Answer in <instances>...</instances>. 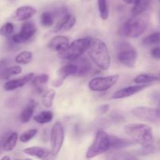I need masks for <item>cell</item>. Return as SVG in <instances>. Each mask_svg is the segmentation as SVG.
<instances>
[{"label": "cell", "instance_id": "6da1fadb", "mask_svg": "<svg viewBox=\"0 0 160 160\" xmlns=\"http://www.w3.org/2000/svg\"><path fill=\"white\" fill-rule=\"evenodd\" d=\"M88 51L92 60L98 68L103 70L109 68L111 63L110 53L104 41L99 38L91 39Z\"/></svg>", "mask_w": 160, "mask_h": 160}, {"label": "cell", "instance_id": "7a4b0ae2", "mask_svg": "<svg viewBox=\"0 0 160 160\" xmlns=\"http://www.w3.org/2000/svg\"><path fill=\"white\" fill-rule=\"evenodd\" d=\"M125 133L131 138L136 144L142 147L152 146L154 142L152 128L146 123H129L125 125Z\"/></svg>", "mask_w": 160, "mask_h": 160}, {"label": "cell", "instance_id": "3957f363", "mask_svg": "<svg viewBox=\"0 0 160 160\" xmlns=\"http://www.w3.org/2000/svg\"><path fill=\"white\" fill-rule=\"evenodd\" d=\"M149 23V17L147 14L142 13L133 15L123 25L122 31L125 36L132 38L139 37L145 33Z\"/></svg>", "mask_w": 160, "mask_h": 160}, {"label": "cell", "instance_id": "277c9868", "mask_svg": "<svg viewBox=\"0 0 160 160\" xmlns=\"http://www.w3.org/2000/svg\"><path fill=\"white\" fill-rule=\"evenodd\" d=\"M91 39L88 38H78L73 41L63 51L59 52L58 56L60 59L74 61L81 57L83 54L88 49Z\"/></svg>", "mask_w": 160, "mask_h": 160}, {"label": "cell", "instance_id": "5b68a950", "mask_svg": "<svg viewBox=\"0 0 160 160\" xmlns=\"http://www.w3.org/2000/svg\"><path fill=\"white\" fill-rule=\"evenodd\" d=\"M110 149V138L106 132L100 130L97 132L95 140L86 152L87 159H92Z\"/></svg>", "mask_w": 160, "mask_h": 160}, {"label": "cell", "instance_id": "8992f818", "mask_svg": "<svg viewBox=\"0 0 160 160\" xmlns=\"http://www.w3.org/2000/svg\"><path fill=\"white\" fill-rule=\"evenodd\" d=\"M118 74L110 75L106 77H97L88 82V88L92 92H106L113 87L119 81Z\"/></svg>", "mask_w": 160, "mask_h": 160}, {"label": "cell", "instance_id": "52a82bcc", "mask_svg": "<svg viewBox=\"0 0 160 160\" xmlns=\"http://www.w3.org/2000/svg\"><path fill=\"white\" fill-rule=\"evenodd\" d=\"M138 52L130 44L122 43L119 45L117 59L123 65L133 68L137 62Z\"/></svg>", "mask_w": 160, "mask_h": 160}, {"label": "cell", "instance_id": "ba28073f", "mask_svg": "<svg viewBox=\"0 0 160 160\" xmlns=\"http://www.w3.org/2000/svg\"><path fill=\"white\" fill-rule=\"evenodd\" d=\"M65 133L63 126L60 122H56L53 125L50 134V144H51V152L53 156L59 154L63 145Z\"/></svg>", "mask_w": 160, "mask_h": 160}, {"label": "cell", "instance_id": "9c48e42d", "mask_svg": "<svg viewBox=\"0 0 160 160\" xmlns=\"http://www.w3.org/2000/svg\"><path fill=\"white\" fill-rule=\"evenodd\" d=\"M131 113L139 120L147 123H159L160 122V109L139 106L131 110Z\"/></svg>", "mask_w": 160, "mask_h": 160}, {"label": "cell", "instance_id": "30bf717a", "mask_svg": "<svg viewBox=\"0 0 160 160\" xmlns=\"http://www.w3.org/2000/svg\"><path fill=\"white\" fill-rule=\"evenodd\" d=\"M36 32H37V27L34 22L25 21L22 24L20 32L12 36L11 42L13 44L25 43L31 40Z\"/></svg>", "mask_w": 160, "mask_h": 160}, {"label": "cell", "instance_id": "8fae6325", "mask_svg": "<svg viewBox=\"0 0 160 160\" xmlns=\"http://www.w3.org/2000/svg\"><path fill=\"white\" fill-rule=\"evenodd\" d=\"M77 70L78 67L76 64H67L60 67L57 70V78L52 81V85L56 88L60 87L67 77L76 74Z\"/></svg>", "mask_w": 160, "mask_h": 160}, {"label": "cell", "instance_id": "7c38bea8", "mask_svg": "<svg viewBox=\"0 0 160 160\" xmlns=\"http://www.w3.org/2000/svg\"><path fill=\"white\" fill-rule=\"evenodd\" d=\"M149 84H138L137 85H131L123 88L117 91L112 95V98L113 99H122V98H128V97L132 96V95L143 91L144 89L150 86Z\"/></svg>", "mask_w": 160, "mask_h": 160}, {"label": "cell", "instance_id": "4fadbf2b", "mask_svg": "<svg viewBox=\"0 0 160 160\" xmlns=\"http://www.w3.org/2000/svg\"><path fill=\"white\" fill-rule=\"evenodd\" d=\"M75 23H76V17L67 12L65 15L62 16L60 20L58 21V23H56V26L53 28L52 32L57 33L59 31H68L74 26Z\"/></svg>", "mask_w": 160, "mask_h": 160}, {"label": "cell", "instance_id": "5bb4252c", "mask_svg": "<svg viewBox=\"0 0 160 160\" xmlns=\"http://www.w3.org/2000/svg\"><path fill=\"white\" fill-rule=\"evenodd\" d=\"M34 77V73H28V74L25 75V76L22 77V78L10 80V81H8L7 82L5 83L3 88H4V89L6 91L16 90V89L20 88H22L24 85H26L28 83H29L30 81H32Z\"/></svg>", "mask_w": 160, "mask_h": 160}, {"label": "cell", "instance_id": "9a60e30c", "mask_svg": "<svg viewBox=\"0 0 160 160\" xmlns=\"http://www.w3.org/2000/svg\"><path fill=\"white\" fill-rule=\"evenodd\" d=\"M37 13L35 8L31 6H22L17 8L14 13V19L17 21H27Z\"/></svg>", "mask_w": 160, "mask_h": 160}, {"label": "cell", "instance_id": "2e32d148", "mask_svg": "<svg viewBox=\"0 0 160 160\" xmlns=\"http://www.w3.org/2000/svg\"><path fill=\"white\" fill-rule=\"evenodd\" d=\"M70 45L69 43V38L66 36L57 35L49 41L48 44V47L49 49L54 52H57L58 53L63 51Z\"/></svg>", "mask_w": 160, "mask_h": 160}, {"label": "cell", "instance_id": "e0dca14e", "mask_svg": "<svg viewBox=\"0 0 160 160\" xmlns=\"http://www.w3.org/2000/svg\"><path fill=\"white\" fill-rule=\"evenodd\" d=\"M23 152L28 156H34V157L38 158V159H48L50 155L52 154V152H49L46 148H41V147L38 146L29 147V148L23 149Z\"/></svg>", "mask_w": 160, "mask_h": 160}, {"label": "cell", "instance_id": "ac0fdd59", "mask_svg": "<svg viewBox=\"0 0 160 160\" xmlns=\"http://www.w3.org/2000/svg\"><path fill=\"white\" fill-rule=\"evenodd\" d=\"M109 138H110V148L112 150H119L121 148H128L136 144L135 142L133 140L120 138L114 135L109 136Z\"/></svg>", "mask_w": 160, "mask_h": 160}, {"label": "cell", "instance_id": "d6986e66", "mask_svg": "<svg viewBox=\"0 0 160 160\" xmlns=\"http://www.w3.org/2000/svg\"><path fill=\"white\" fill-rule=\"evenodd\" d=\"M76 62L77 67H78V70H77L76 76L78 77H84L86 76L92 70V65L90 62L88 61V59H78L74 60Z\"/></svg>", "mask_w": 160, "mask_h": 160}, {"label": "cell", "instance_id": "ffe728a7", "mask_svg": "<svg viewBox=\"0 0 160 160\" xmlns=\"http://www.w3.org/2000/svg\"><path fill=\"white\" fill-rule=\"evenodd\" d=\"M35 106V102H34V100H31L30 102L28 104V106L22 110L21 113H20V121H21V123H27L28 122L30 121L31 118L32 117L33 114H34Z\"/></svg>", "mask_w": 160, "mask_h": 160}, {"label": "cell", "instance_id": "44dd1931", "mask_svg": "<svg viewBox=\"0 0 160 160\" xmlns=\"http://www.w3.org/2000/svg\"><path fill=\"white\" fill-rule=\"evenodd\" d=\"M150 0H135L132 8V15H139L145 12L149 6Z\"/></svg>", "mask_w": 160, "mask_h": 160}, {"label": "cell", "instance_id": "7402d4cb", "mask_svg": "<svg viewBox=\"0 0 160 160\" xmlns=\"http://www.w3.org/2000/svg\"><path fill=\"white\" fill-rule=\"evenodd\" d=\"M54 114L51 111H43L34 117V121L39 124H45L52 120Z\"/></svg>", "mask_w": 160, "mask_h": 160}, {"label": "cell", "instance_id": "603a6c76", "mask_svg": "<svg viewBox=\"0 0 160 160\" xmlns=\"http://www.w3.org/2000/svg\"><path fill=\"white\" fill-rule=\"evenodd\" d=\"M22 73V68L20 66H12V67L6 68L0 73V79L8 80L12 76L20 74Z\"/></svg>", "mask_w": 160, "mask_h": 160}, {"label": "cell", "instance_id": "cb8c5ba5", "mask_svg": "<svg viewBox=\"0 0 160 160\" xmlns=\"http://www.w3.org/2000/svg\"><path fill=\"white\" fill-rule=\"evenodd\" d=\"M19 135L17 132H11L5 142L3 150L5 152H10L13 150L18 141Z\"/></svg>", "mask_w": 160, "mask_h": 160}, {"label": "cell", "instance_id": "d4e9b609", "mask_svg": "<svg viewBox=\"0 0 160 160\" xmlns=\"http://www.w3.org/2000/svg\"><path fill=\"white\" fill-rule=\"evenodd\" d=\"M160 81V78L153 76V75L147 74V73H142L138 75L134 79V81L136 84H151L154 81Z\"/></svg>", "mask_w": 160, "mask_h": 160}, {"label": "cell", "instance_id": "484cf974", "mask_svg": "<svg viewBox=\"0 0 160 160\" xmlns=\"http://www.w3.org/2000/svg\"><path fill=\"white\" fill-rule=\"evenodd\" d=\"M48 80H49V76L46 73H42L37 77H34L31 82H32L33 85L37 88V90L41 92L42 91V85L46 84Z\"/></svg>", "mask_w": 160, "mask_h": 160}, {"label": "cell", "instance_id": "4316f807", "mask_svg": "<svg viewBox=\"0 0 160 160\" xmlns=\"http://www.w3.org/2000/svg\"><path fill=\"white\" fill-rule=\"evenodd\" d=\"M55 22V14L49 11L43 12L41 15V23L43 27L49 28L54 24Z\"/></svg>", "mask_w": 160, "mask_h": 160}, {"label": "cell", "instance_id": "83f0119b", "mask_svg": "<svg viewBox=\"0 0 160 160\" xmlns=\"http://www.w3.org/2000/svg\"><path fill=\"white\" fill-rule=\"evenodd\" d=\"M33 59V54L30 51L21 52L15 58V62L21 65H26L31 62Z\"/></svg>", "mask_w": 160, "mask_h": 160}, {"label": "cell", "instance_id": "f1b7e54d", "mask_svg": "<svg viewBox=\"0 0 160 160\" xmlns=\"http://www.w3.org/2000/svg\"><path fill=\"white\" fill-rule=\"evenodd\" d=\"M55 96H56V92L53 89H49L45 92L42 96V102L45 107L50 108L52 106L53 100H54Z\"/></svg>", "mask_w": 160, "mask_h": 160}, {"label": "cell", "instance_id": "f546056e", "mask_svg": "<svg viewBox=\"0 0 160 160\" xmlns=\"http://www.w3.org/2000/svg\"><path fill=\"white\" fill-rule=\"evenodd\" d=\"M97 1H98V9L100 17L102 20H106L109 17L107 0H97Z\"/></svg>", "mask_w": 160, "mask_h": 160}, {"label": "cell", "instance_id": "4dcf8cb0", "mask_svg": "<svg viewBox=\"0 0 160 160\" xmlns=\"http://www.w3.org/2000/svg\"><path fill=\"white\" fill-rule=\"evenodd\" d=\"M160 43V32H154L144 38L142 44L144 45H153Z\"/></svg>", "mask_w": 160, "mask_h": 160}, {"label": "cell", "instance_id": "1f68e13d", "mask_svg": "<svg viewBox=\"0 0 160 160\" xmlns=\"http://www.w3.org/2000/svg\"><path fill=\"white\" fill-rule=\"evenodd\" d=\"M37 133H38L37 129H34V128H33V129H30L28 130V131L23 132V134L20 136L19 140H20V142H22V143H28L29 141H31V139H32L37 134Z\"/></svg>", "mask_w": 160, "mask_h": 160}, {"label": "cell", "instance_id": "d6a6232c", "mask_svg": "<svg viewBox=\"0 0 160 160\" xmlns=\"http://www.w3.org/2000/svg\"><path fill=\"white\" fill-rule=\"evenodd\" d=\"M14 31V25L12 23H4L2 26L0 28V35L4 36V37H8L11 35Z\"/></svg>", "mask_w": 160, "mask_h": 160}, {"label": "cell", "instance_id": "836d02e7", "mask_svg": "<svg viewBox=\"0 0 160 160\" xmlns=\"http://www.w3.org/2000/svg\"><path fill=\"white\" fill-rule=\"evenodd\" d=\"M117 156H111V159H136V156H132V155H129L128 153H117Z\"/></svg>", "mask_w": 160, "mask_h": 160}, {"label": "cell", "instance_id": "e575fe53", "mask_svg": "<svg viewBox=\"0 0 160 160\" xmlns=\"http://www.w3.org/2000/svg\"><path fill=\"white\" fill-rule=\"evenodd\" d=\"M109 108H110V106L109 104H103L98 106L97 109V112L100 115H104L109 110Z\"/></svg>", "mask_w": 160, "mask_h": 160}, {"label": "cell", "instance_id": "d590c367", "mask_svg": "<svg viewBox=\"0 0 160 160\" xmlns=\"http://www.w3.org/2000/svg\"><path fill=\"white\" fill-rule=\"evenodd\" d=\"M10 133L11 132L5 133V134H2V135L1 136V138H0V154L4 151V150H3V147H4L5 142H6V139H7V138L9 137V135L10 134Z\"/></svg>", "mask_w": 160, "mask_h": 160}, {"label": "cell", "instance_id": "8d00e7d4", "mask_svg": "<svg viewBox=\"0 0 160 160\" xmlns=\"http://www.w3.org/2000/svg\"><path fill=\"white\" fill-rule=\"evenodd\" d=\"M151 56L154 59H160V46L155 47L151 50Z\"/></svg>", "mask_w": 160, "mask_h": 160}, {"label": "cell", "instance_id": "74e56055", "mask_svg": "<svg viewBox=\"0 0 160 160\" xmlns=\"http://www.w3.org/2000/svg\"><path fill=\"white\" fill-rule=\"evenodd\" d=\"M7 64L8 62L6 59H1V60H0V73L6 68Z\"/></svg>", "mask_w": 160, "mask_h": 160}, {"label": "cell", "instance_id": "f35d334b", "mask_svg": "<svg viewBox=\"0 0 160 160\" xmlns=\"http://www.w3.org/2000/svg\"><path fill=\"white\" fill-rule=\"evenodd\" d=\"M123 2L127 4H134L135 0H123Z\"/></svg>", "mask_w": 160, "mask_h": 160}, {"label": "cell", "instance_id": "ab89813d", "mask_svg": "<svg viewBox=\"0 0 160 160\" xmlns=\"http://www.w3.org/2000/svg\"><path fill=\"white\" fill-rule=\"evenodd\" d=\"M2 159H10V158L9 156H4V157L2 158Z\"/></svg>", "mask_w": 160, "mask_h": 160}, {"label": "cell", "instance_id": "60d3db41", "mask_svg": "<svg viewBox=\"0 0 160 160\" xmlns=\"http://www.w3.org/2000/svg\"><path fill=\"white\" fill-rule=\"evenodd\" d=\"M159 108L160 109V101H159Z\"/></svg>", "mask_w": 160, "mask_h": 160}, {"label": "cell", "instance_id": "b9f144b4", "mask_svg": "<svg viewBox=\"0 0 160 160\" xmlns=\"http://www.w3.org/2000/svg\"><path fill=\"white\" fill-rule=\"evenodd\" d=\"M159 21H160V13H159Z\"/></svg>", "mask_w": 160, "mask_h": 160}, {"label": "cell", "instance_id": "7bdbcfd3", "mask_svg": "<svg viewBox=\"0 0 160 160\" xmlns=\"http://www.w3.org/2000/svg\"><path fill=\"white\" fill-rule=\"evenodd\" d=\"M159 1H160V0H159Z\"/></svg>", "mask_w": 160, "mask_h": 160}]
</instances>
